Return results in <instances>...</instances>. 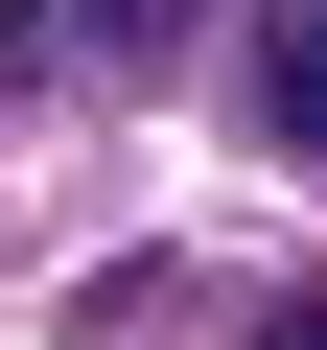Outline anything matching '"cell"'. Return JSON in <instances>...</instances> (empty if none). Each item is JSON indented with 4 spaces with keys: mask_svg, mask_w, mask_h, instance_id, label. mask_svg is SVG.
<instances>
[{
    "mask_svg": "<svg viewBox=\"0 0 327 350\" xmlns=\"http://www.w3.org/2000/svg\"><path fill=\"white\" fill-rule=\"evenodd\" d=\"M257 140L327 163V0H257Z\"/></svg>",
    "mask_w": 327,
    "mask_h": 350,
    "instance_id": "cell-1",
    "label": "cell"
},
{
    "mask_svg": "<svg viewBox=\"0 0 327 350\" xmlns=\"http://www.w3.org/2000/svg\"><path fill=\"white\" fill-rule=\"evenodd\" d=\"M70 24H94V0H0V70H70Z\"/></svg>",
    "mask_w": 327,
    "mask_h": 350,
    "instance_id": "cell-2",
    "label": "cell"
},
{
    "mask_svg": "<svg viewBox=\"0 0 327 350\" xmlns=\"http://www.w3.org/2000/svg\"><path fill=\"white\" fill-rule=\"evenodd\" d=\"M257 350H327V280H304V304H280V327H257Z\"/></svg>",
    "mask_w": 327,
    "mask_h": 350,
    "instance_id": "cell-3",
    "label": "cell"
}]
</instances>
